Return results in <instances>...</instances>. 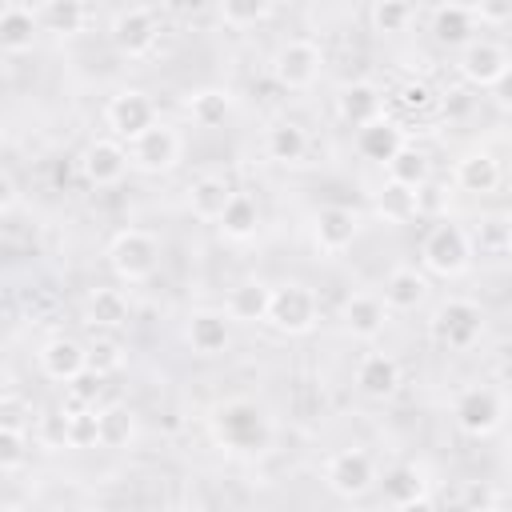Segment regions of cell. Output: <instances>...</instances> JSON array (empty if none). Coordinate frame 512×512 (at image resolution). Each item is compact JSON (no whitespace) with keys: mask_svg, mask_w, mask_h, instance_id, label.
Segmentation results:
<instances>
[{"mask_svg":"<svg viewBox=\"0 0 512 512\" xmlns=\"http://www.w3.org/2000/svg\"><path fill=\"white\" fill-rule=\"evenodd\" d=\"M400 104L420 112V108H428V104H432V88H428L424 80H408V84L400 88Z\"/></svg>","mask_w":512,"mask_h":512,"instance_id":"obj_46","label":"cell"},{"mask_svg":"<svg viewBox=\"0 0 512 512\" xmlns=\"http://www.w3.org/2000/svg\"><path fill=\"white\" fill-rule=\"evenodd\" d=\"M232 196H236V188H232L228 176H216V172L196 176V180L188 184V212H192L196 220L216 224V220L224 216V208H228Z\"/></svg>","mask_w":512,"mask_h":512,"instance_id":"obj_21","label":"cell"},{"mask_svg":"<svg viewBox=\"0 0 512 512\" xmlns=\"http://www.w3.org/2000/svg\"><path fill=\"white\" fill-rule=\"evenodd\" d=\"M420 260L432 276H464L468 264H472V240H468V228L452 224V220H436L420 244Z\"/></svg>","mask_w":512,"mask_h":512,"instance_id":"obj_4","label":"cell"},{"mask_svg":"<svg viewBox=\"0 0 512 512\" xmlns=\"http://www.w3.org/2000/svg\"><path fill=\"white\" fill-rule=\"evenodd\" d=\"M356 388L368 396V400H388L396 396L400 388V360L392 352H364L356 360V372H352Z\"/></svg>","mask_w":512,"mask_h":512,"instance_id":"obj_18","label":"cell"},{"mask_svg":"<svg viewBox=\"0 0 512 512\" xmlns=\"http://www.w3.org/2000/svg\"><path fill=\"white\" fill-rule=\"evenodd\" d=\"M376 460L364 448H340L324 460V484L328 492H336L340 500H360L376 488Z\"/></svg>","mask_w":512,"mask_h":512,"instance_id":"obj_6","label":"cell"},{"mask_svg":"<svg viewBox=\"0 0 512 512\" xmlns=\"http://www.w3.org/2000/svg\"><path fill=\"white\" fill-rule=\"evenodd\" d=\"M428 300V276L416 268H392L384 280V304L392 312H416Z\"/></svg>","mask_w":512,"mask_h":512,"instance_id":"obj_28","label":"cell"},{"mask_svg":"<svg viewBox=\"0 0 512 512\" xmlns=\"http://www.w3.org/2000/svg\"><path fill=\"white\" fill-rule=\"evenodd\" d=\"M492 500H496V496L484 492V488H468V492H464V504H492Z\"/></svg>","mask_w":512,"mask_h":512,"instance_id":"obj_49","label":"cell"},{"mask_svg":"<svg viewBox=\"0 0 512 512\" xmlns=\"http://www.w3.org/2000/svg\"><path fill=\"white\" fill-rule=\"evenodd\" d=\"M336 116L352 128H364L384 116V92L372 80H352L336 92Z\"/></svg>","mask_w":512,"mask_h":512,"instance_id":"obj_20","label":"cell"},{"mask_svg":"<svg viewBox=\"0 0 512 512\" xmlns=\"http://www.w3.org/2000/svg\"><path fill=\"white\" fill-rule=\"evenodd\" d=\"M468 240H472V256H488V260H500L512 252V216L508 212H488L480 216L472 228H468Z\"/></svg>","mask_w":512,"mask_h":512,"instance_id":"obj_23","label":"cell"},{"mask_svg":"<svg viewBox=\"0 0 512 512\" xmlns=\"http://www.w3.org/2000/svg\"><path fill=\"white\" fill-rule=\"evenodd\" d=\"M216 228H220L224 240H236V244L252 240V236L260 232V204H256L248 192H236V196L228 200L224 216L216 220Z\"/></svg>","mask_w":512,"mask_h":512,"instance_id":"obj_32","label":"cell"},{"mask_svg":"<svg viewBox=\"0 0 512 512\" xmlns=\"http://www.w3.org/2000/svg\"><path fill=\"white\" fill-rule=\"evenodd\" d=\"M40 440L48 448H68V416L64 412H52L40 420Z\"/></svg>","mask_w":512,"mask_h":512,"instance_id":"obj_45","label":"cell"},{"mask_svg":"<svg viewBox=\"0 0 512 512\" xmlns=\"http://www.w3.org/2000/svg\"><path fill=\"white\" fill-rule=\"evenodd\" d=\"M28 460V432L24 424H0V472L12 476Z\"/></svg>","mask_w":512,"mask_h":512,"instance_id":"obj_41","label":"cell"},{"mask_svg":"<svg viewBox=\"0 0 512 512\" xmlns=\"http://www.w3.org/2000/svg\"><path fill=\"white\" fill-rule=\"evenodd\" d=\"M68 416V448H100V408H64Z\"/></svg>","mask_w":512,"mask_h":512,"instance_id":"obj_37","label":"cell"},{"mask_svg":"<svg viewBox=\"0 0 512 512\" xmlns=\"http://www.w3.org/2000/svg\"><path fill=\"white\" fill-rule=\"evenodd\" d=\"M268 68H272V80H276L280 88L304 92V88L316 84V76H320V68H324V56H320V48H316L312 40H288V44L276 48V56H272Z\"/></svg>","mask_w":512,"mask_h":512,"instance_id":"obj_8","label":"cell"},{"mask_svg":"<svg viewBox=\"0 0 512 512\" xmlns=\"http://www.w3.org/2000/svg\"><path fill=\"white\" fill-rule=\"evenodd\" d=\"M272 12V0H220V20L228 28H256Z\"/></svg>","mask_w":512,"mask_h":512,"instance_id":"obj_40","label":"cell"},{"mask_svg":"<svg viewBox=\"0 0 512 512\" xmlns=\"http://www.w3.org/2000/svg\"><path fill=\"white\" fill-rule=\"evenodd\" d=\"M36 32H40V12L24 8V4H8V8H4V16H0V48H4L8 56L32 52Z\"/></svg>","mask_w":512,"mask_h":512,"instance_id":"obj_24","label":"cell"},{"mask_svg":"<svg viewBox=\"0 0 512 512\" xmlns=\"http://www.w3.org/2000/svg\"><path fill=\"white\" fill-rule=\"evenodd\" d=\"M508 64H512L508 52H504L500 44H492V40H468V44L460 48V60H456L460 76H464L472 88H492Z\"/></svg>","mask_w":512,"mask_h":512,"instance_id":"obj_15","label":"cell"},{"mask_svg":"<svg viewBox=\"0 0 512 512\" xmlns=\"http://www.w3.org/2000/svg\"><path fill=\"white\" fill-rule=\"evenodd\" d=\"M360 236V216L344 204H324L316 216H312V240L324 256H340L356 244Z\"/></svg>","mask_w":512,"mask_h":512,"instance_id":"obj_14","label":"cell"},{"mask_svg":"<svg viewBox=\"0 0 512 512\" xmlns=\"http://www.w3.org/2000/svg\"><path fill=\"white\" fill-rule=\"evenodd\" d=\"M108 36H112V44H116L120 56L136 60V56H148V52L156 48V40H160V24H156V16H152L148 8L132 4V8H120V12L112 16Z\"/></svg>","mask_w":512,"mask_h":512,"instance_id":"obj_10","label":"cell"},{"mask_svg":"<svg viewBox=\"0 0 512 512\" xmlns=\"http://www.w3.org/2000/svg\"><path fill=\"white\" fill-rule=\"evenodd\" d=\"M472 12L480 24H508L512 20V0H472Z\"/></svg>","mask_w":512,"mask_h":512,"instance_id":"obj_44","label":"cell"},{"mask_svg":"<svg viewBox=\"0 0 512 512\" xmlns=\"http://www.w3.org/2000/svg\"><path fill=\"white\" fill-rule=\"evenodd\" d=\"M320 320V300L308 284L300 280H288L272 292V308H268V324L280 332V336H304L312 332Z\"/></svg>","mask_w":512,"mask_h":512,"instance_id":"obj_5","label":"cell"},{"mask_svg":"<svg viewBox=\"0 0 512 512\" xmlns=\"http://www.w3.org/2000/svg\"><path fill=\"white\" fill-rule=\"evenodd\" d=\"M160 264V240L144 228H120L108 244V268L120 284H144Z\"/></svg>","mask_w":512,"mask_h":512,"instance_id":"obj_3","label":"cell"},{"mask_svg":"<svg viewBox=\"0 0 512 512\" xmlns=\"http://www.w3.org/2000/svg\"><path fill=\"white\" fill-rule=\"evenodd\" d=\"M400 148H404V132L392 120H384V116L364 124V128H356V152L364 160H372V164H388Z\"/></svg>","mask_w":512,"mask_h":512,"instance_id":"obj_26","label":"cell"},{"mask_svg":"<svg viewBox=\"0 0 512 512\" xmlns=\"http://www.w3.org/2000/svg\"><path fill=\"white\" fill-rule=\"evenodd\" d=\"M208 432L228 456H264L272 448L276 424H272L268 408L256 404L252 396H228V400L212 404Z\"/></svg>","mask_w":512,"mask_h":512,"instance_id":"obj_1","label":"cell"},{"mask_svg":"<svg viewBox=\"0 0 512 512\" xmlns=\"http://www.w3.org/2000/svg\"><path fill=\"white\" fill-rule=\"evenodd\" d=\"M36 360H40V372L48 380L68 384V380H76L88 368V344H80L72 336H52V340L40 344V356Z\"/></svg>","mask_w":512,"mask_h":512,"instance_id":"obj_17","label":"cell"},{"mask_svg":"<svg viewBox=\"0 0 512 512\" xmlns=\"http://www.w3.org/2000/svg\"><path fill=\"white\" fill-rule=\"evenodd\" d=\"M272 284L264 280H240L232 292H228V316L236 324H268V308H272Z\"/></svg>","mask_w":512,"mask_h":512,"instance_id":"obj_22","label":"cell"},{"mask_svg":"<svg viewBox=\"0 0 512 512\" xmlns=\"http://www.w3.org/2000/svg\"><path fill=\"white\" fill-rule=\"evenodd\" d=\"M384 500L396 504V508L428 504V476H424V468H416V464H396V468L384 476Z\"/></svg>","mask_w":512,"mask_h":512,"instance_id":"obj_31","label":"cell"},{"mask_svg":"<svg viewBox=\"0 0 512 512\" xmlns=\"http://www.w3.org/2000/svg\"><path fill=\"white\" fill-rule=\"evenodd\" d=\"M104 120H108V128L116 132V140H136L144 128H152V124L160 120V112H156V104H152L148 92H140V88H120V92L108 100Z\"/></svg>","mask_w":512,"mask_h":512,"instance_id":"obj_11","label":"cell"},{"mask_svg":"<svg viewBox=\"0 0 512 512\" xmlns=\"http://www.w3.org/2000/svg\"><path fill=\"white\" fill-rule=\"evenodd\" d=\"M232 316L228 308H196L184 320V340L196 356H220L232 344Z\"/></svg>","mask_w":512,"mask_h":512,"instance_id":"obj_13","label":"cell"},{"mask_svg":"<svg viewBox=\"0 0 512 512\" xmlns=\"http://www.w3.org/2000/svg\"><path fill=\"white\" fill-rule=\"evenodd\" d=\"M388 304H384V296H376V292H352L348 300H344V308H340V320H344V328H348V336H356V340H376L380 332H384V324H388Z\"/></svg>","mask_w":512,"mask_h":512,"instance_id":"obj_19","label":"cell"},{"mask_svg":"<svg viewBox=\"0 0 512 512\" xmlns=\"http://www.w3.org/2000/svg\"><path fill=\"white\" fill-rule=\"evenodd\" d=\"M472 32H476V12H472V4H440V8L432 12V36H436L440 44L464 48L468 40H476Z\"/></svg>","mask_w":512,"mask_h":512,"instance_id":"obj_30","label":"cell"},{"mask_svg":"<svg viewBox=\"0 0 512 512\" xmlns=\"http://www.w3.org/2000/svg\"><path fill=\"white\" fill-rule=\"evenodd\" d=\"M100 392H104V372L84 368L76 380L64 384V408H100Z\"/></svg>","mask_w":512,"mask_h":512,"instance_id":"obj_38","label":"cell"},{"mask_svg":"<svg viewBox=\"0 0 512 512\" xmlns=\"http://www.w3.org/2000/svg\"><path fill=\"white\" fill-rule=\"evenodd\" d=\"M388 180H396V184H408V188H420V184H428L432 180V160H428V152L424 148H416V144H404L388 164Z\"/></svg>","mask_w":512,"mask_h":512,"instance_id":"obj_36","label":"cell"},{"mask_svg":"<svg viewBox=\"0 0 512 512\" xmlns=\"http://www.w3.org/2000/svg\"><path fill=\"white\" fill-rule=\"evenodd\" d=\"M16 200H20V192H16V180H12V172H4V176H0V212H4V216H12Z\"/></svg>","mask_w":512,"mask_h":512,"instance_id":"obj_48","label":"cell"},{"mask_svg":"<svg viewBox=\"0 0 512 512\" xmlns=\"http://www.w3.org/2000/svg\"><path fill=\"white\" fill-rule=\"evenodd\" d=\"M88 368H96V372H104V376L120 372V368H124V348H120L116 340H108V336H96V340L88 344Z\"/></svg>","mask_w":512,"mask_h":512,"instance_id":"obj_42","label":"cell"},{"mask_svg":"<svg viewBox=\"0 0 512 512\" xmlns=\"http://www.w3.org/2000/svg\"><path fill=\"white\" fill-rule=\"evenodd\" d=\"M428 336L448 352H468L484 336V308L468 296H448L428 316Z\"/></svg>","mask_w":512,"mask_h":512,"instance_id":"obj_2","label":"cell"},{"mask_svg":"<svg viewBox=\"0 0 512 512\" xmlns=\"http://www.w3.org/2000/svg\"><path fill=\"white\" fill-rule=\"evenodd\" d=\"M452 184L468 196H488L500 188V160L488 148H468L452 168Z\"/></svg>","mask_w":512,"mask_h":512,"instance_id":"obj_16","label":"cell"},{"mask_svg":"<svg viewBox=\"0 0 512 512\" xmlns=\"http://www.w3.org/2000/svg\"><path fill=\"white\" fill-rule=\"evenodd\" d=\"M264 156L276 160V164H300L308 156V132L296 124V120H276L268 124L264 132Z\"/></svg>","mask_w":512,"mask_h":512,"instance_id":"obj_27","label":"cell"},{"mask_svg":"<svg viewBox=\"0 0 512 512\" xmlns=\"http://www.w3.org/2000/svg\"><path fill=\"white\" fill-rule=\"evenodd\" d=\"M372 212H376L384 224H392V228H400V224L416 220V216H420V212H416V188L388 180V184L376 192V200H372Z\"/></svg>","mask_w":512,"mask_h":512,"instance_id":"obj_33","label":"cell"},{"mask_svg":"<svg viewBox=\"0 0 512 512\" xmlns=\"http://www.w3.org/2000/svg\"><path fill=\"white\" fill-rule=\"evenodd\" d=\"M488 92H492V104H496V108L512 112V64H508V68L500 72V80H496V84H492Z\"/></svg>","mask_w":512,"mask_h":512,"instance_id":"obj_47","label":"cell"},{"mask_svg":"<svg viewBox=\"0 0 512 512\" xmlns=\"http://www.w3.org/2000/svg\"><path fill=\"white\" fill-rule=\"evenodd\" d=\"M132 168V156L120 140L112 136H100V140H88L84 152H80V176L92 184V188H112L124 180V172Z\"/></svg>","mask_w":512,"mask_h":512,"instance_id":"obj_12","label":"cell"},{"mask_svg":"<svg viewBox=\"0 0 512 512\" xmlns=\"http://www.w3.org/2000/svg\"><path fill=\"white\" fill-rule=\"evenodd\" d=\"M128 156H132V168L144 172V176H160V172H172L176 160H180V132L164 120H156L152 128H144L136 140H128Z\"/></svg>","mask_w":512,"mask_h":512,"instance_id":"obj_7","label":"cell"},{"mask_svg":"<svg viewBox=\"0 0 512 512\" xmlns=\"http://www.w3.org/2000/svg\"><path fill=\"white\" fill-rule=\"evenodd\" d=\"M412 24V4L408 0H376L372 4V32L380 36H400Z\"/></svg>","mask_w":512,"mask_h":512,"instance_id":"obj_39","label":"cell"},{"mask_svg":"<svg viewBox=\"0 0 512 512\" xmlns=\"http://www.w3.org/2000/svg\"><path fill=\"white\" fill-rule=\"evenodd\" d=\"M444 208H448V188H444V184L428 180V184L416 188V212H420V216H440Z\"/></svg>","mask_w":512,"mask_h":512,"instance_id":"obj_43","label":"cell"},{"mask_svg":"<svg viewBox=\"0 0 512 512\" xmlns=\"http://www.w3.org/2000/svg\"><path fill=\"white\" fill-rule=\"evenodd\" d=\"M452 420H456V428L468 432V436H492V432L504 424V404H500V396H496L492 388L472 384V388L456 392V400H452Z\"/></svg>","mask_w":512,"mask_h":512,"instance_id":"obj_9","label":"cell"},{"mask_svg":"<svg viewBox=\"0 0 512 512\" xmlns=\"http://www.w3.org/2000/svg\"><path fill=\"white\" fill-rule=\"evenodd\" d=\"M84 316H88L92 328H124L128 316H132V300H128L120 288L104 284V288H92V292H88Z\"/></svg>","mask_w":512,"mask_h":512,"instance_id":"obj_29","label":"cell"},{"mask_svg":"<svg viewBox=\"0 0 512 512\" xmlns=\"http://www.w3.org/2000/svg\"><path fill=\"white\" fill-rule=\"evenodd\" d=\"M84 24H88V8H84V0H44L40 4V28L44 32H52V36H76V32H84Z\"/></svg>","mask_w":512,"mask_h":512,"instance_id":"obj_34","label":"cell"},{"mask_svg":"<svg viewBox=\"0 0 512 512\" xmlns=\"http://www.w3.org/2000/svg\"><path fill=\"white\" fill-rule=\"evenodd\" d=\"M136 440V412L124 404H100V448L120 452Z\"/></svg>","mask_w":512,"mask_h":512,"instance_id":"obj_35","label":"cell"},{"mask_svg":"<svg viewBox=\"0 0 512 512\" xmlns=\"http://www.w3.org/2000/svg\"><path fill=\"white\" fill-rule=\"evenodd\" d=\"M232 108H236V100H232V92L228 88H196L188 100H184V112H188V120L196 124V128H224L228 124V116H232Z\"/></svg>","mask_w":512,"mask_h":512,"instance_id":"obj_25","label":"cell"}]
</instances>
